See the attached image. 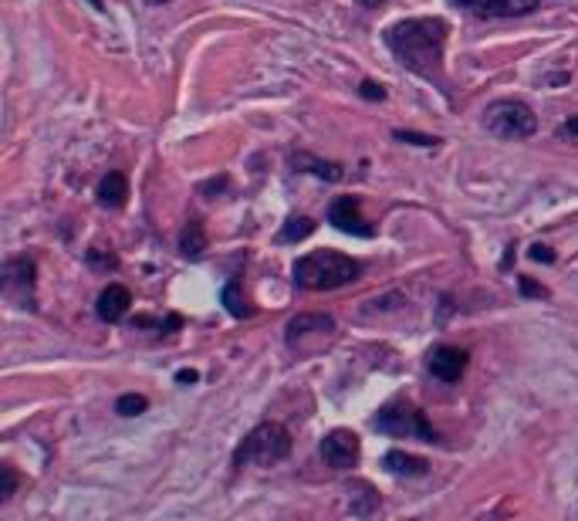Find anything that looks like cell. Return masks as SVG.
I'll use <instances>...</instances> for the list:
<instances>
[{
	"instance_id": "6da1fadb",
	"label": "cell",
	"mask_w": 578,
	"mask_h": 521,
	"mask_svg": "<svg viewBox=\"0 0 578 521\" xmlns=\"http://www.w3.org/2000/svg\"><path fill=\"white\" fill-rule=\"evenodd\" d=\"M450 24L443 18H406L385 28V48H390L406 69L426 82L443 85V48Z\"/></svg>"
},
{
	"instance_id": "7a4b0ae2",
	"label": "cell",
	"mask_w": 578,
	"mask_h": 521,
	"mask_svg": "<svg viewBox=\"0 0 578 521\" xmlns=\"http://www.w3.org/2000/svg\"><path fill=\"white\" fill-rule=\"evenodd\" d=\"M295 285L298 288H308V292H336L342 285H352L359 282L362 275V265L352 260L349 254H339V251H311L305 257L295 260Z\"/></svg>"
},
{
	"instance_id": "3957f363",
	"label": "cell",
	"mask_w": 578,
	"mask_h": 521,
	"mask_svg": "<svg viewBox=\"0 0 578 521\" xmlns=\"http://www.w3.org/2000/svg\"><path fill=\"white\" fill-rule=\"evenodd\" d=\"M291 453V433L288 427L268 420V423H257L240 447L234 450V464L237 468H271L278 461H285Z\"/></svg>"
},
{
	"instance_id": "277c9868",
	"label": "cell",
	"mask_w": 578,
	"mask_h": 521,
	"mask_svg": "<svg viewBox=\"0 0 578 521\" xmlns=\"http://www.w3.org/2000/svg\"><path fill=\"white\" fill-rule=\"evenodd\" d=\"M484 129L497 140L522 143L538 133V115L522 99H497L484 109Z\"/></svg>"
},
{
	"instance_id": "5b68a950",
	"label": "cell",
	"mask_w": 578,
	"mask_h": 521,
	"mask_svg": "<svg viewBox=\"0 0 578 521\" xmlns=\"http://www.w3.org/2000/svg\"><path fill=\"white\" fill-rule=\"evenodd\" d=\"M372 427L385 437H400V440H423V443H440V433L426 423V417L420 413L416 403H410L406 397H396L385 407H379Z\"/></svg>"
},
{
	"instance_id": "8992f818",
	"label": "cell",
	"mask_w": 578,
	"mask_h": 521,
	"mask_svg": "<svg viewBox=\"0 0 578 521\" xmlns=\"http://www.w3.org/2000/svg\"><path fill=\"white\" fill-rule=\"evenodd\" d=\"M34 260L24 254V257H11L4 272H0V288H4V298L14 305V308H34Z\"/></svg>"
},
{
	"instance_id": "52a82bcc",
	"label": "cell",
	"mask_w": 578,
	"mask_h": 521,
	"mask_svg": "<svg viewBox=\"0 0 578 521\" xmlns=\"http://www.w3.org/2000/svg\"><path fill=\"white\" fill-rule=\"evenodd\" d=\"M321 458H326V464L336 468V471H349L362 458V443H359V437L352 430L339 427V430H332L326 440H321Z\"/></svg>"
},
{
	"instance_id": "ba28073f",
	"label": "cell",
	"mask_w": 578,
	"mask_h": 521,
	"mask_svg": "<svg viewBox=\"0 0 578 521\" xmlns=\"http://www.w3.org/2000/svg\"><path fill=\"white\" fill-rule=\"evenodd\" d=\"M329 224H336L342 234H355V237H372V224L362 217V204L355 197H339L329 207Z\"/></svg>"
},
{
	"instance_id": "9c48e42d",
	"label": "cell",
	"mask_w": 578,
	"mask_h": 521,
	"mask_svg": "<svg viewBox=\"0 0 578 521\" xmlns=\"http://www.w3.org/2000/svg\"><path fill=\"white\" fill-rule=\"evenodd\" d=\"M477 18H525L538 8V0H457Z\"/></svg>"
},
{
	"instance_id": "30bf717a",
	"label": "cell",
	"mask_w": 578,
	"mask_h": 521,
	"mask_svg": "<svg viewBox=\"0 0 578 521\" xmlns=\"http://www.w3.org/2000/svg\"><path fill=\"white\" fill-rule=\"evenodd\" d=\"M426 366H430V372H433L440 382H457V379L467 372V353L457 349V346H436V349L426 356Z\"/></svg>"
},
{
	"instance_id": "8fae6325",
	"label": "cell",
	"mask_w": 578,
	"mask_h": 521,
	"mask_svg": "<svg viewBox=\"0 0 578 521\" xmlns=\"http://www.w3.org/2000/svg\"><path fill=\"white\" fill-rule=\"evenodd\" d=\"M332 329H336V318H332V315H311V311H305V315H295V318L288 321L285 343H288V346H298V343H305L308 336H326V333H332Z\"/></svg>"
},
{
	"instance_id": "7c38bea8",
	"label": "cell",
	"mask_w": 578,
	"mask_h": 521,
	"mask_svg": "<svg viewBox=\"0 0 578 521\" xmlns=\"http://www.w3.org/2000/svg\"><path fill=\"white\" fill-rule=\"evenodd\" d=\"M128 308H133V295H128L125 285H109V288H102V295H99V302H95V311H99L102 321H118V318L128 315Z\"/></svg>"
},
{
	"instance_id": "4fadbf2b",
	"label": "cell",
	"mask_w": 578,
	"mask_h": 521,
	"mask_svg": "<svg viewBox=\"0 0 578 521\" xmlns=\"http://www.w3.org/2000/svg\"><path fill=\"white\" fill-rule=\"evenodd\" d=\"M382 468L390 474H396V478H423L430 471V461L416 458V453H406V450H390L382 458Z\"/></svg>"
},
{
	"instance_id": "5bb4252c",
	"label": "cell",
	"mask_w": 578,
	"mask_h": 521,
	"mask_svg": "<svg viewBox=\"0 0 578 521\" xmlns=\"http://www.w3.org/2000/svg\"><path fill=\"white\" fill-rule=\"evenodd\" d=\"M125 201H128V180L122 173L102 176V183H99V204L109 207V211H118V207H125Z\"/></svg>"
},
{
	"instance_id": "9a60e30c",
	"label": "cell",
	"mask_w": 578,
	"mask_h": 521,
	"mask_svg": "<svg viewBox=\"0 0 578 521\" xmlns=\"http://www.w3.org/2000/svg\"><path fill=\"white\" fill-rule=\"evenodd\" d=\"M379 508V491L369 481H352L349 484V511L355 518H369Z\"/></svg>"
},
{
	"instance_id": "2e32d148",
	"label": "cell",
	"mask_w": 578,
	"mask_h": 521,
	"mask_svg": "<svg viewBox=\"0 0 578 521\" xmlns=\"http://www.w3.org/2000/svg\"><path fill=\"white\" fill-rule=\"evenodd\" d=\"M179 254L189 257V260H197V257L207 254V231H204V224H200L197 217H193V221L183 227V234H179Z\"/></svg>"
},
{
	"instance_id": "e0dca14e",
	"label": "cell",
	"mask_w": 578,
	"mask_h": 521,
	"mask_svg": "<svg viewBox=\"0 0 578 521\" xmlns=\"http://www.w3.org/2000/svg\"><path fill=\"white\" fill-rule=\"evenodd\" d=\"M291 163H295L298 170H308V173H314V176H321V180H329V183H336V180H342V176H345V170H342L339 163L318 160V156H311V153H295V156H291Z\"/></svg>"
},
{
	"instance_id": "ac0fdd59",
	"label": "cell",
	"mask_w": 578,
	"mask_h": 521,
	"mask_svg": "<svg viewBox=\"0 0 578 521\" xmlns=\"http://www.w3.org/2000/svg\"><path fill=\"white\" fill-rule=\"evenodd\" d=\"M314 221L311 217H305V214H295V217H288L285 221V227H281V241L285 244H295V241H305V237H311L314 234Z\"/></svg>"
},
{
	"instance_id": "d6986e66",
	"label": "cell",
	"mask_w": 578,
	"mask_h": 521,
	"mask_svg": "<svg viewBox=\"0 0 578 521\" xmlns=\"http://www.w3.org/2000/svg\"><path fill=\"white\" fill-rule=\"evenodd\" d=\"M220 298H224V305H227V311H230L234 318H247V315H250V308H247L244 298H240V282H237V278L224 285V295H220Z\"/></svg>"
},
{
	"instance_id": "ffe728a7",
	"label": "cell",
	"mask_w": 578,
	"mask_h": 521,
	"mask_svg": "<svg viewBox=\"0 0 578 521\" xmlns=\"http://www.w3.org/2000/svg\"><path fill=\"white\" fill-rule=\"evenodd\" d=\"M146 407H149L146 397H140V394H125V397H118L115 413H118V417H140V413H146Z\"/></svg>"
},
{
	"instance_id": "44dd1931",
	"label": "cell",
	"mask_w": 578,
	"mask_h": 521,
	"mask_svg": "<svg viewBox=\"0 0 578 521\" xmlns=\"http://www.w3.org/2000/svg\"><path fill=\"white\" fill-rule=\"evenodd\" d=\"M393 140H400V143H410V146H423V150H430V146H436V143H440L436 136L410 133V129H396V133H393Z\"/></svg>"
},
{
	"instance_id": "7402d4cb",
	"label": "cell",
	"mask_w": 578,
	"mask_h": 521,
	"mask_svg": "<svg viewBox=\"0 0 578 521\" xmlns=\"http://www.w3.org/2000/svg\"><path fill=\"white\" fill-rule=\"evenodd\" d=\"M18 491V474L11 464L0 468V501H11V494Z\"/></svg>"
},
{
	"instance_id": "603a6c76",
	"label": "cell",
	"mask_w": 578,
	"mask_h": 521,
	"mask_svg": "<svg viewBox=\"0 0 578 521\" xmlns=\"http://www.w3.org/2000/svg\"><path fill=\"white\" fill-rule=\"evenodd\" d=\"M85 257H89V265H92V268H102V272H109V268H118V257H115V254H105L102 247H92V251H89Z\"/></svg>"
},
{
	"instance_id": "cb8c5ba5",
	"label": "cell",
	"mask_w": 578,
	"mask_h": 521,
	"mask_svg": "<svg viewBox=\"0 0 578 521\" xmlns=\"http://www.w3.org/2000/svg\"><path fill=\"white\" fill-rule=\"evenodd\" d=\"M359 95H362V99H369V102H382V99H385V89H382L379 82H362Z\"/></svg>"
},
{
	"instance_id": "d4e9b609",
	"label": "cell",
	"mask_w": 578,
	"mask_h": 521,
	"mask_svg": "<svg viewBox=\"0 0 578 521\" xmlns=\"http://www.w3.org/2000/svg\"><path fill=\"white\" fill-rule=\"evenodd\" d=\"M227 176H220V180H207V183H200V193L204 197H214V193H220V190H227Z\"/></svg>"
},
{
	"instance_id": "484cf974",
	"label": "cell",
	"mask_w": 578,
	"mask_h": 521,
	"mask_svg": "<svg viewBox=\"0 0 578 521\" xmlns=\"http://www.w3.org/2000/svg\"><path fill=\"white\" fill-rule=\"evenodd\" d=\"M518 285H522V295H528V298H545V295H548V292H545L541 285H535L531 278H522Z\"/></svg>"
},
{
	"instance_id": "4316f807",
	"label": "cell",
	"mask_w": 578,
	"mask_h": 521,
	"mask_svg": "<svg viewBox=\"0 0 578 521\" xmlns=\"http://www.w3.org/2000/svg\"><path fill=\"white\" fill-rule=\"evenodd\" d=\"M531 260H545V265H551V260H555V254H551V247H545V244H535L531 251Z\"/></svg>"
},
{
	"instance_id": "83f0119b",
	"label": "cell",
	"mask_w": 578,
	"mask_h": 521,
	"mask_svg": "<svg viewBox=\"0 0 578 521\" xmlns=\"http://www.w3.org/2000/svg\"><path fill=\"white\" fill-rule=\"evenodd\" d=\"M558 136H561V140H578V115H575V119H568V122L558 129Z\"/></svg>"
},
{
	"instance_id": "f1b7e54d",
	"label": "cell",
	"mask_w": 578,
	"mask_h": 521,
	"mask_svg": "<svg viewBox=\"0 0 578 521\" xmlns=\"http://www.w3.org/2000/svg\"><path fill=\"white\" fill-rule=\"evenodd\" d=\"M197 379H200L197 369H179V372H176V382H183V386H186V382H197Z\"/></svg>"
},
{
	"instance_id": "f546056e",
	"label": "cell",
	"mask_w": 578,
	"mask_h": 521,
	"mask_svg": "<svg viewBox=\"0 0 578 521\" xmlns=\"http://www.w3.org/2000/svg\"><path fill=\"white\" fill-rule=\"evenodd\" d=\"M362 8H379V4H385V0H359Z\"/></svg>"
},
{
	"instance_id": "4dcf8cb0",
	"label": "cell",
	"mask_w": 578,
	"mask_h": 521,
	"mask_svg": "<svg viewBox=\"0 0 578 521\" xmlns=\"http://www.w3.org/2000/svg\"><path fill=\"white\" fill-rule=\"evenodd\" d=\"M149 4H156V8H163V4H169V0H149Z\"/></svg>"
}]
</instances>
